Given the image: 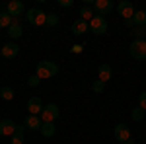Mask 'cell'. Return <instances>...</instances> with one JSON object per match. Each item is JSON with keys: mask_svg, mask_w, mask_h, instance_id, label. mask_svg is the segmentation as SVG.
<instances>
[{"mask_svg": "<svg viewBox=\"0 0 146 144\" xmlns=\"http://www.w3.org/2000/svg\"><path fill=\"white\" fill-rule=\"evenodd\" d=\"M133 25H135V27H146V12H135V16H133Z\"/></svg>", "mask_w": 146, "mask_h": 144, "instance_id": "cell-18", "label": "cell"}, {"mask_svg": "<svg viewBox=\"0 0 146 144\" xmlns=\"http://www.w3.org/2000/svg\"><path fill=\"white\" fill-rule=\"evenodd\" d=\"M58 115H60V109H58V105H55V103H49V105H45L43 107V111H41V121L43 123H55L56 119H58Z\"/></svg>", "mask_w": 146, "mask_h": 144, "instance_id": "cell-3", "label": "cell"}, {"mask_svg": "<svg viewBox=\"0 0 146 144\" xmlns=\"http://www.w3.org/2000/svg\"><path fill=\"white\" fill-rule=\"evenodd\" d=\"M117 12L123 16L125 20H133V16H135V6L129 2V0H123V2H119L117 4Z\"/></svg>", "mask_w": 146, "mask_h": 144, "instance_id": "cell-8", "label": "cell"}, {"mask_svg": "<svg viewBox=\"0 0 146 144\" xmlns=\"http://www.w3.org/2000/svg\"><path fill=\"white\" fill-rule=\"evenodd\" d=\"M16 131H18V125L12 121V119L0 121V136H12Z\"/></svg>", "mask_w": 146, "mask_h": 144, "instance_id": "cell-10", "label": "cell"}, {"mask_svg": "<svg viewBox=\"0 0 146 144\" xmlns=\"http://www.w3.org/2000/svg\"><path fill=\"white\" fill-rule=\"evenodd\" d=\"M119 144H133V140H131V142H119Z\"/></svg>", "mask_w": 146, "mask_h": 144, "instance_id": "cell-31", "label": "cell"}, {"mask_svg": "<svg viewBox=\"0 0 146 144\" xmlns=\"http://www.w3.org/2000/svg\"><path fill=\"white\" fill-rule=\"evenodd\" d=\"M98 80H101L103 84L105 82H109L111 80V76H113V68H111V64H101L100 66V70H98Z\"/></svg>", "mask_w": 146, "mask_h": 144, "instance_id": "cell-15", "label": "cell"}, {"mask_svg": "<svg viewBox=\"0 0 146 144\" xmlns=\"http://www.w3.org/2000/svg\"><path fill=\"white\" fill-rule=\"evenodd\" d=\"M27 22L31 23V25L41 27V25H45V22H47V14L43 10H39V8H29V10H27Z\"/></svg>", "mask_w": 146, "mask_h": 144, "instance_id": "cell-4", "label": "cell"}, {"mask_svg": "<svg viewBox=\"0 0 146 144\" xmlns=\"http://www.w3.org/2000/svg\"><path fill=\"white\" fill-rule=\"evenodd\" d=\"M55 133H56L55 123H43V125H41V134H43L45 138H51Z\"/></svg>", "mask_w": 146, "mask_h": 144, "instance_id": "cell-19", "label": "cell"}, {"mask_svg": "<svg viewBox=\"0 0 146 144\" xmlns=\"http://www.w3.org/2000/svg\"><path fill=\"white\" fill-rule=\"evenodd\" d=\"M115 8V4H113L111 0H94V12H96V16H107L109 12Z\"/></svg>", "mask_w": 146, "mask_h": 144, "instance_id": "cell-5", "label": "cell"}, {"mask_svg": "<svg viewBox=\"0 0 146 144\" xmlns=\"http://www.w3.org/2000/svg\"><path fill=\"white\" fill-rule=\"evenodd\" d=\"M129 51H131V56L136 58V60H144L146 58V39H135L131 47H129Z\"/></svg>", "mask_w": 146, "mask_h": 144, "instance_id": "cell-2", "label": "cell"}, {"mask_svg": "<svg viewBox=\"0 0 146 144\" xmlns=\"http://www.w3.org/2000/svg\"><path fill=\"white\" fill-rule=\"evenodd\" d=\"M23 129H25L23 125H18V131L10 136V138H12L10 142L12 144H23Z\"/></svg>", "mask_w": 146, "mask_h": 144, "instance_id": "cell-21", "label": "cell"}, {"mask_svg": "<svg viewBox=\"0 0 146 144\" xmlns=\"http://www.w3.org/2000/svg\"><path fill=\"white\" fill-rule=\"evenodd\" d=\"M2 56L4 58H16L18 56V53H20V45L16 43V41H10V43H6L4 47H2Z\"/></svg>", "mask_w": 146, "mask_h": 144, "instance_id": "cell-9", "label": "cell"}, {"mask_svg": "<svg viewBox=\"0 0 146 144\" xmlns=\"http://www.w3.org/2000/svg\"><path fill=\"white\" fill-rule=\"evenodd\" d=\"M58 4H60L62 8H70V6L74 4V0H58Z\"/></svg>", "mask_w": 146, "mask_h": 144, "instance_id": "cell-29", "label": "cell"}, {"mask_svg": "<svg viewBox=\"0 0 146 144\" xmlns=\"http://www.w3.org/2000/svg\"><path fill=\"white\" fill-rule=\"evenodd\" d=\"M27 84H29L31 88H35V86H39V84H41V78L37 76V74H33V76H29V80H27Z\"/></svg>", "mask_w": 146, "mask_h": 144, "instance_id": "cell-27", "label": "cell"}, {"mask_svg": "<svg viewBox=\"0 0 146 144\" xmlns=\"http://www.w3.org/2000/svg\"><path fill=\"white\" fill-rule=\"evenodd\" d=\"M133 33L136 35V39H144L146 37V27H135Z\"/></svg>", "mask_w": 146, "mask_h": 144, "instance_id": "cell-26", "label": "cell"}, {"mask_svg": "<svg viewBox=\"0 0 146 144\" xmlns=\"http://www.w3.org/2000/svg\"><path fill=\"white\" fill-rule=\"evenodd\" d=\"M35 74L41 78H53L58 74V66H56L55 62H51V60H41L39 64H37V70H35Z\"/></svg>", "mask_w": 146, "mask_h": 144, "instance_id": "cell-1", "label": "cell"}, {"mask_svg": "<svg viewBox=\"0 0 146 144\" xmlns=\"http://www.w3.org/2000/svg\"><path fill=\"white\" fill-rule=\"evenodd\" d=\"M45 25H49V27H55V25H58V16H56V14H47Z\"/></svg>", "mask_w": 146, "mask_h": 144, "instance_id": "cell-24", "label": "cell"}, {"mask_svg": "<svg viewBox=\"0 0 146 144\" xmlns=\"http://www.w3.org/2000/svg\"><path fill=\"white\" fill-rule=\"evenodd\" d=\"M144 119H146V117H144Z\"/></svg>", "mask_w": 146, "mask_h": 144, "instance_id": "cell-32", "label": "cell"}, {"mask_svg": "<svg viewBox=\"0 0 146 144\" xmlns=\"http://www.w3.org/2000/svg\"><path fill=\"white\" fill-rule=\"evenodd\" d=\"M43 101L41 98H29L27 101V111H29V115H41V111H43Z\"/></svg>", "mask_w": 146, "mask_h": 144, "instance_id": "cell-13", "label": "cell"}, {"mask_svg": "<svg viewBox=\"0 0 146 144\" xmlns=\"http://www.w3.org/2000/svg\"><path fill=\"white\" fill-rule=\"evenodd\" d=\"M92 90H94V92H96V94H101V92H103V90H105V84H103V82H101V80H96V82H94V84H92Z\"/></svg>", "mask_w": 146, "mask_h": 144, "instance_id": "cell-25", "label": "cell"}, {"mask_svg": "<svg viewBox=\"0 0 146 144\" xmlns=\"http://www.w3.org/2000/svg\"><path fill=\"white\" fill-rule=\"evenodd\" d=\"M146 117V111L142 109V107H135V109L131 111V119H133V121H142V119H144Z\"/></svg>", "mask_w": 146, "mask_h": 144, "instance_id": "cell-22", "label": "cell"}, {"mask_svg": "<svg viewBox=\"0 0 146 144\" xmlns=\"http://www.w3.org/2000/svg\"><path fill=\"white\" fill-rule=\"evenodd\" d=\"M12 23H14V18H12L8 12H0V27L2 29H8Z\"/></svg>", "mask_w": 146, "mask_h": 144, "instance_id": "cell-20", "label": "cell"}, {"mask_svg": "<svg viewBox=\"0 0 146 144\" xmlns=\"http://www.w3.org/2000/svg\"><path fill=\"white\" fill-rule=\"evenodd\" d=\"M115 140H119V142H131V140H133V138H131V129H129L125 123L115 125Z\"/></svg>", "mask_w": 146, "mask_h": 144, "instance_id": "cell-7", "label": "cell"}, {"mask_svg": "<svg viewBox=\"0 0 146 144\" xmlns=\"http://www.w3.org/2000/svg\"><path fill=\"white\" fill-rule=\"evenodd\" d=\"M96 16V12H94V8H92L90 4H84L82 8H80V20H84V22L90 23V20Z\"/></svg>", "mask_w": 146, "mask_h": 144, "instance_id": "cell-17", "label": "cell"}, {"mask_svg": "<svg viewBox=\"0 0 146 144\" xmlns=\"http://www.w3.org/2000/svg\"><path fill=\"white\" fill-rule=\"evenodd\" d=\"M82 47H84V45H74V47H72V53H82Z\"/></svg>", "mask_w": 146, "mask_h": 144, "instance_id": "cell-30", "label": "cell"}, {"mask_svg": "<svg viewBox=\"0 0 146 144\" xmlns=\"http://www.w3.org/2000/svg\"><path fill=\"white\" fill-rule=\"evenodd\" d=\"M0 98H2L4 101H12V100H14V90H12L10 86L2 88V90H0Z\"/></svg>", "mask_w": 146, "mask_h": 144, "instance_id": "cell-23", "label": "cell"}, {"mask_svg": "<svg viewBox=\"0 0 146 144\" xmlns=\"http://www.w3.org/2000/svg\"><path fill=\"white\" fill-rule=\"evenodd\" d=\"M90 31H94L96 35H103L107 31V20L101 16H94L90 20Z\"/></svg>", "mask_w": 146, "mask_h": 144, "instance_id": "cell-6", "label": "cell"}, {"mask_svg": "<svg viewBox=\"0 0 146 144\" xmlns=\"http://www.w3.org/2000/svg\"><path fill=\"white\" fill-rule=\"evenodd\" d=\"M138 107H142V109L146 111V92H142L140 98H138Z\"/></svg>", "mask_w": 146, "mask_h": 144, "instance_id": "cell-28", "label": "cell"}, {"mask_svg": "<svg viewBox=\"0 0 146 144\" xmlns=\"http://www.w3.org/2000/svg\"><path fill=\"white\" fill-rule=\"evenodd\" d=\"M6 31H8V35H10L12 39H20V37H22V33H23L22 25H20V18H14V23H12Z\"/></svg>", "mask_w": 146, "mask_h": 144, "instance_id": "cell-14", "label": "cell"}, {"mask_svg": "<svg viewBox=\"0 0 146 144\" xmlns=\"http://www.w3.org/2000/svg\"><path fill=\"white\" fill-rule=\"evenodd\" d=\"M41 125H43V121H41L39 115H27L23 119V127L29 129V131H41Z\"/></svg>", "mask_w": 146, "mask_h": 144, "instance_id": "cell-11", "label": "cell"}, {"mask_svg": "<svg viewBox=\"0 0 146 144\" xmlns=\"http://www.w3.org/2000/svg\"><path fill=\"white\" fill-rule=\"evenodd\" d=\"M6 12L10 14L12 18H20V16H22V12H23L22 0H12V2H8V4H6Z\"/></svg>", "mask_w": 146, "mask_h": 144, "instance_id": "cell-12", "label": "cell"}, {"mask_svg": "<svg viewBox=\"0 0 146 144\" xmlns=\"http://www.w3.org/2000/svg\"><path fill=\"white\" fill-rule=\"evenodd\" d=\"M86 31H90V23L84 22V20H76L72 23V33L74 35H84Z\"/></svg>", "mask_w": 146, "mask_h": 144, "instance_id": "cell-16", "label": "cell"}]
</instances>
